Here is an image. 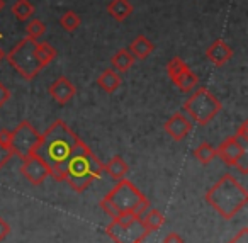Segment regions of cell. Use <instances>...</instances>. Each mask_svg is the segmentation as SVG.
Instances as JSON below:
<instances>
[{"label":"cell","instance_id":"1","mask_svg":"<svg viewBox=\"0 0 248 243\" xmlns=\"http://www.w3.org/2000/svg\"><path fill=\"white\" fill-rule=\"evenodd\" d=\"M80 138L68 128L63 119H56L45 134H41L34 153L48 165L51 177L56 182H65L66 162L78 145Z\"/></svg>","mask_w":248,"mask_h":243},{"label":"cell","instance_id":"2","mask_svg":"<svg viewBox=\"0 0 248 243\" xmlns=\"http://www.w3.org/2000/svg\"><path fill=\"white\" fill-rule=\"evenodd\" d=\"M102 174H104V163L90 150L89 145H85L80 140L78 145L75 146V150H73V153L70 155L68 162H66L65 182L72 187V191L80 194L95 178L102 177Z\"/></svg>","mask_w":248,"mask_h":243},{"label":"cell","instance_id":"3","mask_svg":"<svg viewBox=\"0 0 248 243\" xmlns=\"http://www.w3.org/2000/svg\"><path fill=\"white\" fill-rule=\"evenodd\" d=\"M206 202L224 219L234 218L248 202V192L240 180L231 174H224L204 194Z\"/></svg>","mask_w":248,"mask_h":243},{"label":"cell","instance_id":"4","mask_svg":"<svg viewBox=\"0 0 248 243\" xmlns=\"http://www.w3.org/2000/svg\"><path fill=\"white\" fill-rule=\"evenodd\" d=\"M100 208L107 216L116 218L123 212H133L141 216L150 208V201L141 191H138L135 184L128 178L117 180L114 189H110L100 201Z\"/></svg>","mask_w":248,"mask_h":243},{"label":"cell","instance_id":"5","mask_svg":"<svg viewBox=\"0 0 248 243\" xmlns=\"http://www.w3.org/2000/svg\"><path fill=\"white\" fill-rule=\"evenodd\" d=\"M221 109H223L221 100L209 89H206V87L197 89L184 102V114L190 121L201 124V126H206L207 123H211L219 114Z\"/></svg>","mask_w":248,"mask_h":243},{"label":"cell","instance_id":"6","mask_svg":"<svg viewBox=\"0 0 248 243\" xmlns=\"http://www.w3.org/2000/svg\"><path fill=\"white\" fill-rule=\"evenodd\" d=\"M106 233L114 243L143 242L150 235L143 225L141 216H136L133 212H123L112 218V221L106 226Z\"/></svg>","mask_w":248,"mask_h":243},{"label":"cell","instance_id":"7","mask_svg":"<svg viewBox=\"0 0 248 243\" xmlns=\"http://www.w3.org/2000/svg\"><path fill=\"white\" fill-rule=\"evenodd\" d=\"M36 39L24 38L5 55L12 68L24 80H32L43 70V65L36 55Z\"/></svg>","mask_w":248,"mask_h":243},{"label":"cell","instance_id":"8","mask_svg":"<svg viewBox=\"0 0 248 243\" xmlns=\"http://www.w3.org/2000/svg\"><path fill=\"white\" fill-rule=\"evenodd\" d=\"M41 134L29 121H21L16 130L11 131V150L14 155L26 158L34 153Z\"/></svg>","mask_w":248,"mask_h":243},{"label":"cell","instance_id":"9","mask_svg":"<svg viewBox=\"0 0 248 243\" xmlns=\"http://www.w3.org/2000/svg\"><path fill=\"white\" fill-rule=\"evenodd\" d=\"M21 174L31 185H41L48 177H51L48 165L41 160L36 153L22 158Z\"/></svg>","mask_w":248,"mask_h":243},{"label":"cell","instance_id":"10","mask_svg":"<svg viewBox=\"0 0 248 243\" xmlns=\"http://www.w3.org/2000/svg\"><path fill=\"white\" fill-rule=\"evenodd\" d=\"M163 130H165V133L169 134L172 140L182 141L184 138L192 131V121L184 113H175L165 121Z\"/></svg>","mask_w":248,"mask_h":243},{"label":"cell","instance_id":"11","mask_svg":"<svg viewBox=\"0 0 248 243\" xmlns=\"http://www.w3.org/2000/svg\"><path fill=\"white\" fill-rule=\"evenodd\" d=\"M48 92L51 99L58 104H66L77 96V87L72 83L68 77H58L51 85L48 87Z\"/></svg>","mask_w":248,"mask_h":243},{"label":"cell","instance_id":"12","mask_svg":"<svg viewBox=\"0 0 248 243\" xmlns=\"http://www.w3.org/2000/svg\"><path fill=\"white\" fill-rule=\"evenodd\" d=\"M245 150H247V148H245L243 145L236 140V138L230 136L216 148V157H219L221 162H223L224 165H228V167H233L234 162L238 160V157H240Z\"/></svg>","mask_w":248,"mask_h":243},{"label":"cell","instance_id":"13","mask_svg":"<svg viewBox=\"0 0 248 243\" xmlns=\"http://www.w3.org/2000/svg\"><path fill=\"white\" fill-rule=\"evenodd\" d=\"M233 56V49L223 39H216L209 48L206 49V58L209 60L213 65L223 66L224 63H228Z\"/></svg>","mask_w":248,"mask_h":243},{"label":"cell","instance_id":"14","mask_svg":"<svg viewBox=\"0 0 248 243\" xmlns=\"http://www.w3.org/2000/svg\"><path fill=\"white\" fill-rule=\"evenodd\" d=\"M135 7L131 5L129 0H110L107 4V14L112 19H116L117 22H123L133 14Z\"/></svg>","mask_w":248,"mask_h":243},{"label":"cell","instance_id":"15","mask_svg":"<svg viewBox=\"0 0 248 243\" xmlns=\"http://www.w3.org/2000/svg\"><path fill=\"white\" fill-rule=\"evenodd\" d=\"M123 83V79H121V73H117L114 68H107L97 77V85L107 94H112L116 92L117 89L121 87Z\"/></svg>","mask_w":248,"mask_h":243},{"label":"cell","instance_id":"16","mask_svg":"<svg viewBox=\"0 0 248 243\" xmlns=\"http://www.w3.org/2000/svg\"><path fill=\"white\" fill-rule=\"evenodd\" d=\"M104 172H106L110 178H114V180L117 182V180L126 178V174L129 172V165L126 163V160H124L123 157L116 155V157L110 158L107 163H104Z\"/></svg>","mask_w":248,"mask_h":243},{"label":"cell","instance_id":"17","mask_svg":"<svg viewBox=\"0 0 248 243\" xmlns=\"http://www.w3.org/2000/svg\"><path fill=\"white\" fill-rule=\"evenodd\" d=\"M153 49H155L153 43L143 34L135 38L129 45V53L135 56V60H146L153 53Z\"/></svg>","mask_w":248,"mask_h":243},{"label":"cell","instance_id":"18","mask_svg":"<svg viewBox=\"0 0 248 243\" xmlns=\"http://www.w3.org/2000/svg\"><path fill=\"white\" fill-rule=\"evenodd\" d=\"M172 82H173V85L180 90V92H192L194 87L199 83V77H197L196 73L187 66V68H184L179 75L173 77Z\"/></svg>","mask_w":248,"mask_h":243},{"label":"cell","instance_id":"19","mask_svg":"<svg viewBox=\"0 0 248 243\" xmlns=\"http://www.w3.org/2000/svg\"><path fill=\"white\" fill-rule=\"evenodd\" d=\"M110 63H112L114 70H116L117 73H126L133 65H135V56L129 53V49L121 48L116 51V55H112Z\"/></svg>","mask_w":248,"mask_h":243},{"label":"cell","instance_id":"20","mask_svg":"<svg viewBox=\"0 0 248 243\" xmlns=\"http://www.w3.org/2000/svg\"><path fill=\"white\" fill-rule=\"evenodd\" d=\"M141 221H143V225H145L146 231L152 233V231H158V229L162 228L163 223H165V218H163V214L158 211V209L150 206V208L141 214Z\"/></svg>","mask_w":248,"mask_h":243},{"label":"cell","instance_id":"21","mask_svg":"<svg viewBox=\"0 0 248 243\" xmlns=\"http://www.w3.org/2000/svg\"><path fill=\"white\" fill-rule=\"evenodd\" d=\"M14 157L11 150V131L2 130L0 131V170L9 163V160Z\"/></svg>","mask_w":248,"mask_h":243},{"label":"cell","instance_id":"22","mask_svg":"<svg viewBox=\"0 0 248 243\" xmlns=\"http://www.w3.org/2000/svg\"><path fill=\"white\" fill-rule=\"evenodd\" d=\"M36 55H38L39 63H41L43 68H45V66H48L49 63L56 58V49L53 48L49 43L38 41V43H36Z\"/></svg>","mask_w":248,"mask_h":243},{"label":"cell","instance_id":"23","mask_svg":"<svg viewBox=\"0 0 248 243\" xmlns=\"http://www.w3.org/2000/svg\"><path fill=\"white\" fill-rule=\"evenodd\" d=\"M12 14L21 22L29 21L31 16L34 14V5H32L29 0H17V2H14V5H12Z\"/></svg>","mask_w":248,"mask_h":243},{"label":"cell","instance_id":"24","mask_svg":"<svg viewBox=\"0 0 248 243\" xmlns=\"http://www.w3.org/2000/svg\"><path fill=\"white\" fill-rule=\"evenodd\" d=\"M194 158H196L197 162H201L202 165L211 163V162L216 158V148L211 143H207V141H204V143H201L199 146L194 150Z\"/></svg>","mask_w":248,"mask_h":243},{"label":"cell","instance_id":"25","mask_svg":"<svg viewBox=\"0 0 248 243\" xmlns=\"http://www.w3.org/2000/svg\"><path fill=\"white\" fill-rule=\"evenodd\" d=\"M60 24H62V28L65 29L66 32H73V31H77V29L80 28V24H82V19H80V16L77 14V12L66 11L65 14L60 17Z\"/></svg>","mask_w":248,"mask_h":243},{"label":"cell","instance_id":"26","mask_svg":"<svg viewBox=\"0 0 248 243\" xmlns=\"http://www.w3.org/2000/svg\"><path fill=\"white\" fill-rule=\"evenodd\" d=\"M45 32H46V26H45V22H41L39 19H32V21L28 22V26H26V38H31L38 41Z\"/></svg>","mask_w":248,"mask_h":243},{"label":"cell","instance_id":"27","mask_svg":"<svg viewBox=\"0 0 248 243\" xmlns=\"http://www.w3.org/2000/svg\"><path fill=\"white\" fill-rule=\"evenodd\" d=\"M187 66H189V65H187V63L184 62L180 56H173V58L170 60V62L167 63V66H165V68H167V75H169L170 79H173V77L179 75V73L182 72L184 68H187Z\"/></svg>","mask_w":248,"mask_h":243},{"label":"cell","instance_id":"28","mask_svg":"<svg viewBox=\"0 0 248 243\" xmlns=\"http://www.w3.org/2000/svg\"><path fill=\"white\" fill-rule=\"evenodd\" d=\"M233 167L238 168V172H240L241 175H247L248 174V150H245L243 153L238 157V160L234 162Z\"/></svg>","mask_w":248,"mask_h":243},{"label":"cell","instance_id":"29","mask_svg":"<svg viewBox=\"0 0 248 243\" xmlns=\"http://www.w3.org/2000/svg\"><path fill=\"white\" fill-rule=\"evenodd\" d=\"M234 138H236V140L240 141L245 148H248V123H247V121H243V123H241V126L238 128Z\"/></svg>","mask_w":248,"mask_h":243},{"label":"cell","instance_id":"30","mask_svg":"<svg viewBox=\"0 0 248 243\" xmlns=\"http://www.w3.org/2000/svg\"><path fill=\"white\" fill-rule=\"evenodd\" d=\"M228 243H248V228L240 229L238 235H234Z\"/></svg>","mask_w":248,"mask_h":243},{"label":"cell","instance_id":"31","mask_svg":"<svg viewBox=\"0 0 248 243\" xmlns=\"http://www.w3.org/2000/svg\"><path fill=\"white\" fill-rule=\"evenodd\" d=\"M11 97H12L11 90H9L4 83L0 82V107L4 106V104H7L9 100H11Z\"/></svg>","mask_w":248,"mask_h":243},{"label":"cell","instance_id":"32","mask_svg":"<svg viewBox=\"0 0 248 243\" xmlns=\"http://www.w3.org/2000/svg\"><path fill=\"white\" fill-rule=\"evenodd\" d=\"M9 235H11V226L5 219L0 218V242H4Z\"/></svg>","mask_w":248,"mask_h":243},{"label":"cell","instance_id":"33","mask_svg":"<svg viewBox=\"0 0 248 243\" xmlns=\"http://www.w3.org/2000/svg\"><path fill=\"white\" fill-rule=\"evenodd\" d=\"M163 243H184V238L179 235V233L172 231L163 238Z\"/></svg>","mask_w":248,"mask_h":243},{"label":"cell","instance_id":"34","mask_svg":"<svg viewBox=\"0 0 248 243\" xmlns=\"http://www.w3.org/2000/svg\"><path fill=\"white\" fill-rule=\"evenodd\" d=\"M4 58H5V53H4V49L0 48V62H2V60H4Z\"/></svg>","mask_w":248,"mask_h":243},{"label":"cell","instance_id":"35","mask_svg":"<svg viewBox=\"0 0 248 243\" xmlns=\"http://www.w3.org/2000/svg\"><path fill=\"white\" fill-rule=\"evenodd\" d=\"M4 5H5V2H4V0H0V11L4 9Z\"/></svg>","mask_w":248,"mask_h":243},{"label":"cell","instance_id":"36","mask_svg":"<svg viewBox=\"0 0 248 243\" xmlns=\"http://www.w3.org/2000/svg\"><path fill=\"white\" fill-rule=\"evenodd\" d=\"M136 243H143V242H136Z\"/></svg>","mask_w":248,"mask_h":243}]
</instances>
